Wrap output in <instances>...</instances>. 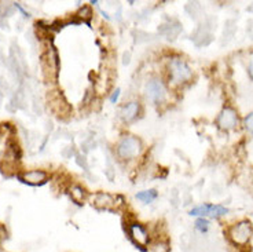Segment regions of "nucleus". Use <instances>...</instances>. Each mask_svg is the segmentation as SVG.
<instances>
[{
	"label": "nucleus",
	"instance_id": "nucleus-1",
	"mask_svg": "<svg viewBox=\"0 0 253 252\" xmlns=\"http://www.w3.org/2000/svg\"><path fill=\"white\" fill-rule=\"evenodd\" d=\"M227 237L235 247H247L253 237V226L251 221L242 219L231 225L227 230Z\"/></svg>",
	"mask_w": 253,
	"mask_h": 252
},
{
	"label": "nucleus",
	"instance_id": "nucleus-2",
	"mask_svg": "<svg viewBox=\"0 0 253 252\" xmlns=\"http://www.w3.org/2000/svg\"><path fill=\"white\" fill-rule=\"evenodd\" d=\"M142 151V142L139 138L133 135H126L123 137L117 145V154L123 160H131V158L138 157Z\"/></svg>",
	"mask_w": 253,
	"mask_h": 252
},
{
	"label": "nucleus",
	"instance_id": "nucleus-3",
	"mask_svg": "<svg viewBox=\"0 0 253 252\" xmlns=\"http://www.w3.org/2000/svg\"><path fill=\"white\" fill-rule=\"evenodd\" d=\"M126 233L138 248L146 250L152 244V237H150L149 230L139 222H129L126 226Z\"/></svg>",
	"mask_w": 253,
	"mask_h": 252
},
{
	"label": "nucleus",
	"instance_id": "nucleus-4",
	"mask_svg": "<svg viewBox=\"0 0 253 252\" xmlns=\"http://www.w3.org/2000/svg\"><path fill=\"white\" fill-rule=\"evenodd\" d=\"M191 70L182 59H172L169 63V80L175 84H182L191 79Z\"/></svg>",
	"mask_w": 253,
	"mask_h": 252
},
{
	"label": "nucleus",
	"instance_id": "nucleus-5",
	"mask_svg": "<svg viewBox=\"0 0 253 252\" xmlns=\"http://www.w3.org/2000/svg\"><path fill=\"white\" fill-rule=\"evenodd\" d=\"M228 214V209L223 205H219V204H203V205H198V207H194L191 211H190V215L191 216H200V218H207V216H211V218H220V216H224V215Z\"/></svg>",
	"mask_w": 253,
	"mask_h": 252
},
{
	"label": "nucleus",
	"instance_id": "nucleus-6",
	"mask_svg": "<svg viewBox=\"0 0 253 252\" xmlns=\"http://www.w3.org/2000/svg\"><path fill=\"white\" fill-rule=\"evenodd\" d=\"M120 196H113L109 195V193H103V192H99V193H95L92 196V205H95L99 209H106V211H113L114 208L119 207V202H117V199Z\"/></svg>",
	"mask_w": 253,
	"mask_h": 252
},
{
	"label": "nucleus",
	"instance_id": "nucleus-7",
	"mask_svg": "<svg viewBox=\"0 0 253 252\" xmlns=\"http://www.w3.org/2000/svg\"><path fill=\"white\" fill-rule=\"evenodd\" d=\"M238 124V114L235 112L233 107H224L217 117V126L220 127L221 130H234L235 127Z\"/></svg>",
	"mask_w": 253,
	"mask_h": 252
},
{
	"label": "nucleus",
	"instance_id": "nucleus-8",
	"mask_svg": "<svg viewBox=\"0 0 253 252\" xmlns=\"http://www.w3.org/2000/svg\"><path fill=\"white\" fill-rule=\"evenodd\" d=\"M146 95L150 101L161 102L164 100L165 97V87L164 84L161 83V80H157V79H153L150 82L147 83V87H146Z\"/></svg>",
	"mask_w": 253,
	"mask_h": 252
},
{
	"label": "nucleus",
	"instance_id": "nucleus-9",
	"mask_svg": "<svg viewBox=\"0 0 253 252\" xmlns=\"http://www.w3.org/2000/svg\"><path fill=\"white\" fill-rule=\"evenodd\" d=\"M47 172L43 170H33L24 172L22 175H18L19 181L28 183L31 186H38V185H44L47 182Z\"/></svg>",
	"mask_w": 253,
	"mask_h": 252
},
{
	"label": "nucleus",
	"instance_id": "nucleus-10",
	"mask_svg": "<svg viewBox=\"0 0 253 252\" xmlns=\"http://www.w3.org/2000/svg\"><path fill=\"white\" fill-rule=\"evenodd\" d=\"M140 110V105L139 102L132 101V102H128L126 105L123 106L121 109V117L124 121H132L138 117V114H139Z\"/></svg>",
	"mask_w": 253,
	"mask_h": 252
},
{
	"label": "nucleus",
	"instance_id": "nucleus-11",
	"mask_svg": "<svg viewBox=\"0 0 253 252\" xmlns=\"http://www.w3.org/2000/svg\"><path fill=\"white\" fill-rule=\"evenodd\" d=\"M157 197H158V193L156 189L143 190V192L136 193V199H138V200H140L142 202H145V204H150V202H154Z\"/></svg>",
	"mask_w": 253,
	"mask_h": 252
},
{
	"label": "nucleus",
	"instance_id": "nucleus-12",
	"mask_svg": "<svg viewBox=\"0 0 253 252\" xmlns=\"http://www.w3.org/2000/svg\"><path fill=\"white\" fill-rule=\"evenodd\" d=\"M150 251L152 252H169L171 251V247L168 240L158 239L156 241H152L150 244Z\"/></svg>",
	"mask_w": 253,
	"mask_h": 252
},
{
	"label": "nucleus",
	"instance_id": "nucleus-13",
	"mask_svg": "<svg viewBox=\"0 0 253 252\" xmlns=\"http://www.w3.org/2000/svg\"><path fill=\"white\" fill-rule=\"evenodd\" d=\"M70 197H72V200L76 202V204H83L84 199H85V190L83 189L82 186L75 185L70 189Z\"/></svg>",
	"mask_w": 253,
	"mask_h": 252
},
{
	"label": "nucleus",
	"instance_id": "nucleus-14",
	"mask_svg": "<svg viewBox=\"0 0 253 252\" xmlns=\"http://www.w3.org/2000/svg\"><path fill=\"white\" fill-rule=\"evenodd\" d=\"M209 226H211V223L207 218H198L194 223V227H196L197 232H200V233H207L209 230Z\"/></svg>",
	"mask_w": 253,
	"mask_h": 252
},
{
	"label": "nucleus",
	"instance_id": "nucleus-15",
	"mask_svg": "<svg viewBox=\"0 0 253 252\" xmlns=\"http://www.w3.org/2000/svg\"><path fill=\"white\" fill-rule=\"evenodd\" d=\"M244 126L247 128L248 133L253 134V113H249L244 120Z\"/></svg>",
	"mask_w": 253,
	"mask_h": 252
},
{
	"label": "nucleus",
	"instance_id": "nucleus-16",
	"mask_svg": "<svg viewBox=\"0 0 253 252\" xmlns=\"http://www.w3.org/2000/svg\"><path fill=\"white\" fill-rule=\"evenodd\" d=\"M119 97H120V89H117L113 94H112V97H110V102H112V103H116V102L119 101Z\"/></svg>",
	"mask_w": 253,
	"mask_h": 252
},
{
	"label": "nucleus",
	"instance_id": "nucleus-17",
	"mask_svg": "<svg viewBox=\"0 0 253 252\" xmlns=\"http://www.w3.org/2000/svg\"><path fill=\"white\" fill-rule=\"evenodd\" d=\"M248 72H249V76L253 79V55L251 57V61H249V66H248Z\"/></svg>",
	"mask_w": 253,
	"mask_h": 252
},
{
	"label": "nucleus",
	"instance_id": "nucleus-18",
	"mask_svg": "<svg viewBox=\"0 0 253 252\" xmlns=\"http://www.w3.org/2000/svg\"><path fill=\"white\" fill-rule=\"evenodd\" d=\"M15 7H17V8H18L19 11H21V13L24 14V15H25V17H29V14L25 13V10H24V8H22V7L19 6V4H15Z\"/></svg>",
	"mask_w": 253,
	"mask_h": 252
}]
</instances>
